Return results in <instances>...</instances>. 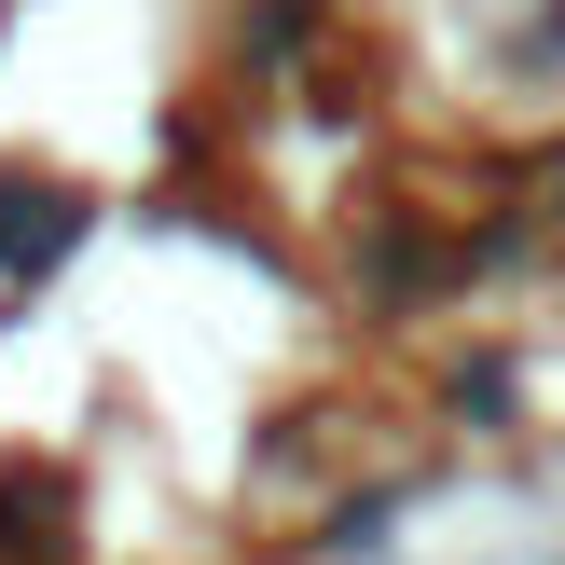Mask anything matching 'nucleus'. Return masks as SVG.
Segmentation results:
<instances>
[{
  "label": "nucleus",
  "mask_w": 565,
  "mask_h": 565,
  "mask_svg": "<svg viewBox=\"0 0 565 565\" xmlns=\"http://www.w3.org/2000/svg\"><path fill=\"white\" fill-rule=\"evenodd\" d=\"M97 221V193H70V180H28V166H0V276H42L55 248Z\"/></svg>",
  "instance_id": "nucleus-1"
},
{
  "label": "nucleus",
  "mask_w": 565,
  "mask_h": 565,
  "mask_svg": "<svg viewBox=\"0 0 565 565\" xmlns=\"http://www.w3.org/2000/svg\"><path fill=\"white\" fill-rule=\"evenodd\" d=\"M55 524H70V483L55 469H0V565L55 552Z\"/></svg>",
  "instance_id": "nucleus-2"
},
{
  "label": "nucleus",
  "mask_w": 565,
  "mask_h": 565,
  "mask_svg": "<svg viewBox=\"0 0 565 565\" xmlns=\"http://www.w3.org/2000/svg\"><path fill=\"white\" fill-rule=\"evenodd\" d=\"M552 193H565V166H552Z\"/></svg>",
  "instance_id": "nucleus-3"
}]
</instances>
